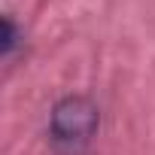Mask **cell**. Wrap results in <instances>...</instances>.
Masks as SVG:
<instances>
[{
  "label": "cell",
  "mask_w": 155,
  "mask_h": 155,
  "mask_svg": "<svg viewBox=\"0 0 155 155\" xmlns=\"http://www.w3.org/2000/svg\"><path fill=\"white\" fill-rule=\"evenodd\" d=\"M101 125V110L85 94H67L52 107L49 116V134L52 143L64 152H82Z\"/></svg>",
  "instance_id": "obj_1"
},
{
  "label": "cell",
  "mask_w": 155,
  "mask_h": 155,
  "mask_svg": "<svg viewBox=\"0 0 155 155\" xmlns=\"http://www.w3.org/2000/svg\"><path fill=\"white\" fill-rule=\"evenodd\" d=\"M15 46H18V28H15L12 15H6V18H3V55L9 58V55L15 52Z\"/></svg>",
  "instance_id": "obj_2"
}]
</instances>
